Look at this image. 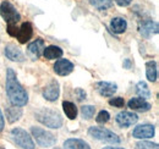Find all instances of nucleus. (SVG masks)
<instances>
[{"instance_id": "f257e3e1", "label": "nucleus", "mask_w": 159, "mask_h": 149, "mask_svg": "<svg viewBox=\"0 0 159 149\" xmlns=\"http://www.w3.org/2000/svg\"><path fill=\"white\" fill-rule=\"evenodd\" d=\"M6 93L10 98V102L16 106H25L28 102V95L22 88L20 82L16 78V74L12 69H7L6 74Z\"/></svg>"}, {"instance_id": "f03ea898", "label": "nucleus", "mask_w": 159, "mask_h": 149, "mask_svg": "<svg viewBox=\"0 0 159 149\" xmlns=\"http://www.w3.org/2000/svg\"><path fill=\"white\" fill-rule=\"evenodd\" d=\"M36 119L40 124L50 129H60L62 125V117L60 116L59 112L48 108H43L36 112Z\"/></svg>"}, {"instance_id": "7ed1b4c3", "label": "nucleus", "mask_w": 159, "mask_h": 149, "mask_svg": "<svg viewBox=\"0 0 159 149\" xmlns=\"http://www.w3.org/2000/svg\"><path fill=\"white\" fill-rule=\"evenodd\" d=\"M88 134L94 138L98 139L100 142H105V143H111V144H118L120 143V138L111 131L107 130L104 127H98V126H93L89 127Z\"/></svg>"}, {"instance_id": "20e7f679", "label": "nucleus", "mask_w": 159, "mask_h": 149, "mask_svg": "<svg viewBox=\"0 0 159 149\" xmlns=\"http://www.w3.org/2000/svg\"><path fill=\"white\" fill-rule=\"evenodd\" d=\"M31 132L40 147H52L57 143L55 136L53 133H50L49 131H45L39 127H32Z\"/></svg>"}, {"instance_id": "39448f33", "label": "nucleus", "mask_w": 159, "mask_h": 149, "mask_svg": "<svg viewBox=\"0 0 159 149\" xmlns=\"http://www.w3.org/2000/svg\"><path fill=\"white\" fill-rule=\"evenodd\" d=\"M11 138L12 141L22 149H34V143L30 134L22 129H14L11 131Z\"/></svg>"}, {"instance_id": "423d86ee", "label": "nucleus", "mask_w": 159, "mask_h": 149, "mask_svg": "<svg viewBox=\"0 0 159 149\" xmlns=\"http://www.w3.org/2000/svg\"><path fill=\"white\" fill-rule=\"evenodd\" d=\"M1 17L7 23H17L21 20V15L10 1H2L0 5Z\"/></svg>"}, {"instance_id": "0eeeda50", "label": "nucleus", "mask_w": 159, "mask_h": 149, "mask_svg": "<svg viewBox=\"0 0 159 149\" xmlns=\"http://www.w3.org/2000/svg\"><path fill=\"white\" fill-rule=\"evenodd\" d=\"M115 120H116V122H118L120 127H130V126L135 125L139 121V116L134 112L121 111L116 115Z\"/></svg>"}, {"instance_id": "6e6552de", "label": "nucleus", "mask_w": 159, "mask_h": 149, "mask_svg": "<svg viewBox=\"0 0 159 149\" xmlns=\"http://www.w3.org/2000/svg\"><path fill=\"white\" fill-rule=\"evenodd\" d=\"M154 126L153 125H139L134 132H132V136L137 139H147V138H152L154 136Z\"/></svg>"}, {"instance_id": "1a4fd4ad", "label": "nucleus", "mask_w": 159, "mask_h": 149, "mask_svg": "<svg viewBox=\"0 0 159 149\" xmlns=\"http://www.w3.org/2000/svg\"><path fill=\"white\" fill-rule=\"evenodd\" d=\"M158 29H159L158 23L154 22V21H152V20H146L139 26V32H141L142 37L147 38V39L151 38L153 34H157L158 33Z\"/></svg>"}, {"instance_id": "9d476101", "label": "nucleus", "mask_w": 159, "mask_h": 149, "mask_svg": "<svg viewBox=\"0 0 159 149\" xmlns=\"http://www.w3.org/2000/svg\"><path fill=\"white\" fill-rule=\"evenodd\" d=\"M33 36V27L30 22H25L21 25V27H19V31H17V34L16 38L19 39L21 44H26L31 38Z\"/></svg>"}, {"instance_id": "9b49d317", "label": "nucleus", "mask_w": 159, "mask_h": 149, "mask_svg": "<svg viewBox=\"0 0 159 149\" xmlns=\"http://www.w3.org/2000/svg\"><path fill=\"white\" fill-rule=\"evenodd\" d=\"M74 64L66 59H60L54 65V72L59 76H67L72 72Z\"/></svg>"}, {"instance_id": "f8f14e48", "label": "nucleus", "mask_w": 159, "mask_h": 149, "mask_svg": "<svg viewBox=\"0 0 159 149\" xmlns=\"http://www.w3.org/2000/svg\"><path fill=\"white\" fill-rule=\"evenodd\" d=\"M60 94V88H59V83L57 81H52L43 91V97L49 100V102H55L58 98H59Z\"/></svg>"}, {"instance_id": "ddd939ff", "label": "nucleus", "mask_w": 159, "mask_h": 149, "mask_svg": "<svg viewBox=\"0 0 159 149\" xmlns=\"http://www.w3.org/2000/svg\"><path fill=\"white\" fill-rule=\"evenodd\" d=\"M96 88L103 97H113L118 91V86L113 82H98L96 84Z\"/></svg>"}, {"instance_id": "4468645a", "label": "nucleus", "mask_w": 159, "mask_h": 149, "mask_svg": "<svg viewBox=\"0 0 159 149\" xmlns=\"http://www.w3.org/2000/svg\"><path fill=\"white\" fill-rule=\"evenodd\" d=\"M5 55L7 59H10L11 61H17V62H22L25 60V55L22 54L20 49L14 45V44H9L5 48Z\"/></svg>"}, {"instance_id": "2eb2a0df", "label": "nucleus", "mask_w": 159, "mask_h": 149, "mask_svg": "<svg viewBox=\"0 0 159 149\" xmlns=\"http://www.w3.org/2000/svg\"><path fill=\"white\" fill-rule=\"evenodd\" d=\"M129 108L135 110V111H141V112H144V111H148L151 110V104L148 102H146L144 99L142 98H132L129 103H127Z\"/></svg>"}, {"instance_id": "dca6fc26", "label": "nucleus", "mask_w": 159, "mask_h": 149, "mask_svg": "<svg viewBox=\"0 0 159 149\" xmlns=\"http://www.w3.org/2000/svg\"><path fill=\"white\" fill-rule=\"evenodd\" d=\"M44 48H45L44 47V40L42 38H38V39H36L34 42H32L28 45V53L33 59H38L43 54Z\"/></svg>"}, {"instance_id": "f3484780", "label": "nucleus", "mask_w": 159, "mask_h": 149, "mask_svg": "<svg viewBox=\"0 0 159 149\" xmlns=\"http://www.w3.org/2000/svg\"><path fill=\"white\" fill-rule=\"evenodd\" d=\"M64 149H91L87 142L79 139V138H70L65 141Z\"/></svg>"}, {"instance_id": "a211bd4d", "label": "nucleus", "mask_w": 159, "mask_h": 149, "mask_svg": "<svg viewBox=\"0 0 159 149\" xmlns=\"http://www.w3.org/2000/svg\"><path fill=\"white\" fill-rule=\"evenodd\" d=\"M43 55L48 60H53V59H59L62 56V49L57 47V45H49L47 48H44L43 50Z\"/></svg>"}, {"instance_id": "6ab92c4d", "label": "nucleus", "mask_w": 159, "mask_h": 149, "mask_svg": "<svg viewBox=\"0 0 159 149\" xmlns=\"http://www.w3.org/2000/svg\"><path fill=\"white\" fill-rule=\"evenodd\" d=\"M110 27L113 29L114 33H124L126 31V27H127V23H126V20H124L122 17H115V19L111 20L110 22Z\"/></svg>"}, {"instance_id": "aec40b11", "label": "nucleus", "mask_w": 159, "mask_h": 149, "mask_svg": "<svg viewBox=\"0 0 159 149\" xmlns=\"http://www.w3.org/2000/svg\"><path fill=\"white\" fill-rule=\"evenodd\" d=\"M146 76L148 81L156 82L157 76H158V70H157V62L156 61H148L146 64Z\"/></svg>"}, {"instance_id": "412c9836", "label": "nucleus", "mask_w": 159, "mask_h": 149, "mask_svg": "<svg viewBox=\"0 0 159 149\" xmlns=\"http://www.w3.org/2000/svg\"><path fill=\"white\" fill-rule=\"evenodd\" d=\"M21 116H22V110H21V108H16V105H14L6 110V117L10 124H14L17 120H20Z\"/></svg>"}, {"instance_id": "4be33fe9", "label": "nucleus", "mask_w": 159, "mask_h": 149, "mask_svg": "<svg viewBox=\"0 0 159 149\" xmlns=\"http://www.w3.org/2000/svg\"><path fill=\"white\" fill-rule=\"evenodd\" d=\"M62 109L65 111V115L70 120L76 119V116H77V108H76V105L74 103H71V102H64L62 103Z\"/></svg>"}, {"instance_id": "5701e85b", "label": "nucleus", "mask_w": 159, "mask_h": 149, "mask_svg": "<svg viewBox=\"0 0 159 149\" xmlns=\"http://www.w3.org/2000/svg\"><path fill=\"white\" fill-rule=\"evenodd\" d=\"M136 93H137V95H139V98H142V99H147V98L151 97L149 88H148L147 83L143 82V81H141V82H139V83L136 84Z\"/></svg>"}, {"instance_id": "b1692460", "label": "nucleus", "mask_w": 159, "mask_h": 149, "mask_svg": "<svg viewBox=\"0 0 159 149\" xmlns=\"http://www.w3.org/2000/svg\"><path fill=\"white\" fill-rule=\"evenodd\" d=\"M89 4L98 10H107L111 6L113 0H89Z\"/></svg>"}, {"instance_id": "393cba45", "label": "nucleus", "mask_w": 159, "mask_h": 149, "mask_svg": "<svg viewBox=\"0 0 159 149\" xmlns=\"http://www.w3.org/2000/svg\"><path fill=\"white\" fill-rule=\"evenodd\" d=\"M94 112H96V108L92 105H83L81 108V114L86 120H91L94 116Z\"/></svg>"}, {"instance_id": "a878e982", "label": "nucleus", "mask_w": 159, "mask_h": 149, "mask_svg": "<svg viewBox=\"0 0 159 149\" xmlns=\"http://www.w3.org/2000/svg\"><path fill=\"white\" fill-rule=\"evenodd\" d=\"M136 149H159L158 144L156 143H151L147 141H141L136 143Z\"/></svg>"}, {"instance_id": "bb28decb", "label": "nucleus", "mask_w": 159, "mask_h": 149, "mask_svg": "<svg viewBox=\"0 0 159 149\" xmlns=\"http://www.w3.org/2000/svg\"><path fill=\"white\" fill-rule=\"evenodd\" d=\"M109 120H110V114L108 111H105V110H102L98 114V116L96 117V121L98 124H107Z\"/></svg>"}, {"instance_id": "cd10ccee", "label": "nucleus", "mask_w": 159, "mask_h": 149, "mask_svg": "<svg viewBox=\"0 0 159 149\" xmlns=\"http://www.w3.org/2000/svg\"><path fill=\"white\" fill-rule=\"evenodd\" d=\"M109 104L115 106V108H122L125 105V100L121 98V97H116V98H111L109 100Z\"/></svg>"}, {"instance_id": "c85d7f7f", "label": "nucleus", "mask_w": 159, "mask_h": 149, "mask_svg": "<svg viewBox=\"0 0 159 149\" xmlns=\"http://www.w3.org/2000/svg\"><path fill=\"white\" fill-rule=\"evenodd\" d=\"M17 31H19V27L16 26V23H7V33L11 37H16Z\"/></svg>"}, {"instance_id": "c756f323", "label": "nucleus", "mask_w": 159, "mask_h": 149, "mask_svg": "<svg viewBox=\"0 0 159 149\" xmlns=\"http://www.w3.org/2000/svg\"><path fill=\"white\" fill-rule=\"evenodd\" d=\"M75 94H76V98H77L79 102H82L83 99H86V92L83 89H81V88H76L75 89Z\"/></svg>"}, {"instance_id": "7c9ffc66", "label": "nucleus", "mask_w": 159, "mask_h": 149, "mask_svg": "<svg viewBox=\"0 0 159 149\" xmlns=\"http://www.w3.org/2000/svg\"><path fill=\"white\" fill-rule=\"evenodd\" d=\"M132 0H115V2L119 5V6H127L131 4Z\"/></svg>"}, {"instance_id": "2f4dec72", "label": "nucleus", "mask_w": 159, "mask_h": 149, "mask_svg": "<svg viewBox=\"0 0 159 149\" xmlns=\"http://www.w3.org/2000/svg\"><path fill=\"white\" fill-rule=\"evenodd\" d=\"M4 126H5V121H4V117H2V112L0 110V132L4 130Z\"/></svg>"}, {"instance_id": "473e14b6", "label": "nucleus", "mask_w": 159, "mask_h": 149, "mask_svg": "<svg viewBox=\"0 0 159 149\" xmlns=\"http://www.w3.org/2000/svg\"><path fill=\"white\" fill-rule=\"evenodd\" d=\"M124 67H126V69H130V67H131V60H130V59H126V60H125Z\"/></svg>"}, {"instance_id": "72a5a7b5", "label": "nucleus", "mask_w": 159, "mask_h": 149, "mask_svg": "<svg viewBox=\"0 0 159 149\" xmlns=\"http://www.w3.org/2000/svg\"><path fill=\"white\" fill-rule=\"evenodd\" d=\"M103 149H124V148H119V147H105Z\"/></svg>"}, {"instance_id": "f704fd0d", "label": "nucleus", "mask_w": 159, "mask_h": 149, "mask_svg": "<svg viewBox=\"0 0 159 149\" xmlns=\"http://www.w3.org/2000/svg\"><path fill=\"white\" fill-rule=\"evenodd\" d=\"M53 149H60V148H53Z\"/></svg>"}, {"instance_id": "c9c22d12", "label": "nucleus", "mask_w": 159, "mask_h": 149, "mask_svg": "<svg viewBox=\"0 0 159 149\" xmlns=\"http://www.w3.org/2000/svg\"><path fill=\"white\" fill-rule=\"evenodd\" d=\"M0 149H5V148H2V147H1V148H0Z\"/></svg>"}]
</instances>
